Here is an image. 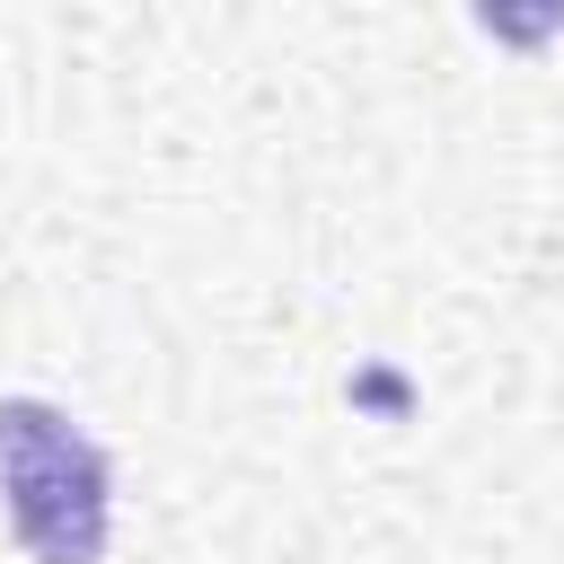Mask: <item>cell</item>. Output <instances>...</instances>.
Masks as SVG:
<instances>
[{"mask_svg":"<svg viewBox=\"0 0 564 564\" xmlns=\"http://www.w3.org/2000/svg\"><path fill=\"white\" fill-rule=\"evenodd\" d=\"M0 494L18 520V546L35 564H97L115 476L106 449L44 397H0Z\"/></svg>","mask_w":564,"mask_h":564,"instance_id":"obj_1","label":"cell"}]
</instances>
